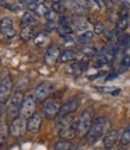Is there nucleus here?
<instances>
[{
	"label": "nucleus",
	"mask_w": 130,
	"mask_h": 150,
	"mask_svg": "<svg viewBox=\"0 0 130 150\" xmlns=\"http://www.w3.org/2000/svg\"><path fill=\"white\" fill-rule=\"evenodd\" d=\"M111 123L107 118L105 117H98L97 119H94L93 124H92L88 134L86 135V141L88 143H96L97 141H99L103 136H105L109 131L111 130Z\"/></svg>",
	"instance_id": "f257e3e1"
},
{
	"label": "nucleus",
	"mask_w": 130,
	"mask_h": 150,
	"mask_svg": "<svg viewBox=\"0 0 130 150\" xmlns=\"http://www.w3.org/2000/svg\"><path fill=\"white\" fill-rule=\"evenodd\" d=\"M23 100H24V94L21 91H16L11 96V99L9 100V105L6 107V116L10 122H13L21 116Z\"/></svg>",
	"instance_id": "f03ea898"
},
{
	"label": "nucleus",
	"mask_w": 130,
	"mask_h": 150,
	"mask_svg": "<svg viewBox=\"0 0 130 150\" xmlns=\"http://www.w3.org/2000/svg\"><path fill=\"white\" fill-rule=\"evenodd\" d=\"M94 122L93 118V111L91 108L85 110L82 113L77 119V136L79 137H86L88 131Z\"/></svg>",
	"instance_id": "7ed1b4c3"
},
{
	"label": "nucleus",
	"mask_w": 130,
	"mask_h": 150,
	"mask_svg": "<svg viewBox=\"0 0 130 150\" xmlns=\"http://www.w3.org/2000/svg\"><path fill=\"white\" fill-rule=\"evenodd\" d=\"M36 105L37 100L33 94H28L24 97L23 104H22V110H21V116L24 117L25 119H29L36 113Z\"/></svg>",
	"instance_id": "20e7f679"
},
{
	"label": "nucleus",
	"mask_w": 130,
	"mask_h": 150,
	"mask_svg": "<svg viewBox=\"0 0 130 150\" xmlns=\"http://www.w3.org/2000/svg\"><path fill=\"white\" fill-rule=\"evenodd\" d=\"M26 122L28 119H25L24 117L19 116L17 119H14L13 122H11L10 124V127H9V131H10V135L14 138H18L25 134L26 130Z\"/></svg>",
	"instance_id": "39448f33"
},
{
	"label": "nucleus",
	"mask_w": 130,
	"mask_h": 150,
	"mask_svg": "<svg viewBox=\"0 0 130 150\" xmlns=\"http://www.w3.org/2000/svg\"><path fill=\"white\" fill-rule=\"evenodd\" d=\"M12 78L10 75L5 76L1 82H0V103L1 104H6V101L10 100L11 97V92H12Z\"/></svg>",
	"instance_id": "423d86ee"
},
{
	"label": "nucleus",
	"mask_w": 130,
	"mask_h": 150,
	"mask_svg": "<svg viewBox=\"0 0 130 150\" xmlns=\"http://www.w3.org/2000/svg\"><path fill=\"white\" fill-rule=\"evenodd\" d=\"M53 89H54V85H53L51 82H43V83H41L40 86L36 87L33 96H35V98H36L37 101L43 103V101L51 94Z\"/></svg>",
	"instance_id": "0eeeda50"
},
{
	"label": "nucleus",
	"mask_w": 130,
	"mask_h": 150,
	"mask_svg": "<svg viewBox=\"0 0 130 150\" xmlns=\"http://www.w3.org/2000/svg\"><path fill=\"white\" fill-rule=\"evenodd\" d=\"M61 56V50L58 44H50L44 55V62L47 66H54Z\"/></svg>",
	"instance_id": "6e6552de"
},
{
	"label": "nucleus",
	"mask_w": 130,
	"mask_h": 150,
	"mask_svg": "<svg viewBox=\"0 0 130 150\" xmlns=\"http://www.w3.org/2000/svg\"><path fill=\"white\" fill-rule=\"evenodd\" d=\"M61 108V104L56 100H48L44 104L43 107V113L47 119H54L55 117L59 116V112Z\"/></svg>",
	"instance_id": "1a4fd4ad"
},
{
	"label": "nucleus",
	"mask_w": 130,
	"mask_h": 150,
	"mask_svg": "<svg viewBox=\"0 0 130 150\" xmlns=\"http://www.w3.org/2000/svg\"><path fill=\"white\" fill-rule=\"evenodd\" d=\"M0 31L1 33L7 37V38H12L16 35V29H14V23L13 19L10 17H5L0 21Z\"/></svg>",
	"instance_id": "9d476101"
},
{
	"label": "nucleus",
	"mask_w": 130,
	"mask_h": 150,
	"mask_svg": "<svg viewBox=\"0 0 130 150\" xmlns=\"http://www.w3.org/2000/svg\"><path fill=\"white\" fill-rule=\"evenodd\" d=\"M80 103L79 100L77 99H72V100H68L66 101L63 105H61V108H60V112H59V118H63V117H67V116H70L72 113H74L78 107H79Z\"/></svg>",
	"instance_id": "9b49d317"
},
{
	"label": "nucleus",
	"mask_w": 130,
	"mask_h": 150,
	"mask_svg": "<svg viewBox=\"0 0 130 150\" xmlns=\"http://www.w3.org/2000/svg\"><path fill=\"white\" fill-rule=\"evenodd\" d=\"M42 126V117L38 113H35L32 117H30L26 122V130L31 134L40 132Z\"/></svg>",
	"instance_id": "f8f14e48"
},
{
	"label": "nucleus",
	"mask_w": 130,
	"mask_h": 150,
	"mask_svg": "<svg viewBox=\"0 0 130 150\" xmlns=\"http://www.w3.org/2000/svg\"><path fill=\"white\" fill-rule=\"evenodd\" d=\"M118 139V131L115 130V129H111L109 132L104 136V139H103V145L106 150H110L111 148H112Z\"/></svg>",
	"instance_id": "ddd939ff"
},
{
	"label": "nucleus",
	"mask_w": 130,
	"mask_h": 150,
	"mask_svg": "<svg viewBox=\"0 0 130 150\" xmlns=\"http://www.w3.org/2000/svg\"><path fill=\"white\" fill-rule=\"evenodd\" d=\"M75 136H77V122L60 130V137L62 139L69 141V139H73Z\"/></svg>",
	"instance_id": "4468645a"
},
{
	"label": "nucleus",
	"mask_w": 130,
	"mask_h": 150,
	"mask_svg": "<svg viewBox=\"0 0 130 150\" xmlns=\"http://www.w3.org/2000/svg\"><path fill=\"white\" fill-rule=\"evenodd\" d=\"M90 5H91V3H88V1H73L72 10L78 16H84L90 11V8H91Z\"/></svg>",
	"instance_id": "2eb2a0df"
},
{
	"label": "nucleus",
	"mask_w": 130,
	"mask_h": 150,
	"mask_svg": "<svg viewBox=\"0 0 130 150\" xmlns=\"http://www.w3.org/2000/svg\"><path fill=\"white\" fill-rule=\"evenodd\" d=\"M21 22H22V25H25V26H35L38 21H37V18L32 14V12L30 11H25L22 17H21Z\"/></svg>",
	"instance_id": "dca6fc26"
},
{
	"label": "nucleus",
	"mask_w": 130,
	"mask_h": 150,
	"mask_svg": "<svg viewBox=\"0 0 130 150\" xmlns=\"http://www.w3.org/2000/svg\"><path fill=\"white\" fill-rule=\"evenodd\" d=\"M88 68V62L86 61H80V62H75L73 63L69 68V71L72 74H81L84 73L86 69Z\"/></svg>",
	"instance_id": "f3484780"
},
{
	"label": "nucleus",
	"mask_w": 130,
	"mask_h": 150,
	"mask_svg": "<svg viewBox=\"0 0 130 150\" xmlns=\"http://www.w3.org/2000/svg\"><path fill=\"white\" fill-rule=\"evenodd\" d=\"M33 42L36 44V47L38 48H43L45 47L48 43H49V36L44 32H41V33H37L35 37H33Z\"/></svg>",
	"instance_id": "a211bd4d"
},
{
	"label": "nucleus",
	"mask_w": 130,
	"mask_h": 150,
	"mask_svg": "<svg viewBox=\"0 0 130 150\" xmlns=\"http://www.w3.org/2000/svg\"><path fill=\"white\" fill-rule=\"evenodd\" d=\"M77 59V52L72 50V49H66L65 51L61 52V56H60V61L63 62V63H67V62H72Z\"/></svg>",
	"instance_id": "6ab92c4d"
},
{
	"label": "nucleus",
	"mask_w": 130,
	"mask_h": 150,
	"mask_svg": "<svg viewBox=\"0 0 130 150\" xmlns=\"http://www.w3.org/2000/svg\"><path fill=\"white\" fill-rule=\"evenodd\" d=\"M58 33L62 37V38H66V37H70V35L73 33L74 29L73 25H67V24H59L58 28Z\"/></svg>",
	"instance_id": "aec40b11"
},
{
	"label": "nucleus",
	"mask_w": 130,
	"mask_h": 150,
	"mask_svg": "<svg viewBox=\"0 0 130 150\" xmlns=\"http://www.w3.org/2000/svg\"><path fill=\"white\" fill-rule=\"evenodd\" d=\"M21 38L23 41H29L30 38L33 37V29L32 26H25V25H22V30H21Z\"/></svg>",
	"instance_id": "412c9836"
},
{
	"label": "nucleus",
	"mask_w": 130,
	"mask_h": 150,
	"mask_svg": "<svg viewBox=\"0 0 130 150\" xmlns=\"http://www.w3.org/2000/svg\"><path fill=\"white\" fill-rule=\"evenodd\" d=\"M129 16H128V13H125V14H122L121 16V18L118 19V22H117V31H124L126 28H128V25H129Z\"/></svg>",
	"instance_id": "4be33fe9"
},
{
	"label": "nucleus",
	"mask_w": 130,
	"mask_h": 150,
	"mask_svg": "<svg viewBox=\"0 0 130 150\" xmlns=\"http://www.w3.org/2000/svg\"><path fill=\"white\" fill-rule=\"evenodd\" d=\"M54 150H72V143L69 141H58L54 144Z\"/></svg>",
	"instance_id": "5701e85b"
},
{
	"label": "nucleus",
	"mask_w": 130,
	"mask_h": 150,
	"mask_svg": "<svg viewBox=\"0 0 130 150\" xmlns=\"http://www.w3.org/2000/svg\"><path fill=\"white\" fill-rule=\"evenodd\" d=\"M98 91H100L102 93H107L111 96H119L122 89L121 88H116V87H97Z\"/></svg>",
	"instance_id": "b1692460"
},
{
	"label": "nucleus",
	"mask_w": 130,
	"mask_h": 150,
	"mask_svg": "<svg viewBox=\"0 0 130 150\" xmlns=\"http://www.w3.org/2000/svg\"><path fill=\"white\" fill-rule=\"evenodd\" d=\"M121 144L122 145L130 144V124L128 126H125V129L123 130L122 136H121Z\"/></svg>",
	"instance_id": "393cba45"
},
{
	"label": "nucleus",
	"mask_w": 130,
	"mask_h": 150,
	"mask_svg": "<svg viewBox=\"0 0 130 150\" xmlns=\"http://www.w3.org/2000/svg\"><path fill=\"white\" fill-rule=\"evenodd\" d=\"M74 25H75L77 29L80 30V31H84V30H87V29H88V22L85 21L82 17L77 18V19L74 21Z\"/></svg>",
	"instance_id": "a878e982"
},
{
	"label": "nucleus",
	"mask_w": 130,
	"mask_h": 150,
	"mask_svg": "<svg viewBox=\"0 0 130 150\" xmlns=\"http://www.w3.org/2000/svg\"><path fill=\"white\" fill-rule=\"evenodd\" d=\"M93 32H92V31H85L84 33H81L80 36H79V42L80 43H82V44H87L92 38H93Z\"/></svg>",
	"instance_id": "bb28decb"
},
{
	"label": "nucleus",
	"mask_w": 130,
	"mask_h": 150,
	"mask_svg": "<svg viewBox=\"0 0 130 150\" xmlns=\"http://www.w3.org/2000/svg\"><path fill=\"white\" fill-rule=\"evenodd\" d=\"M130 43V35H125V36H121L117 40V45L116 48H122V47H128Z\"/></svg>",
	"instance_id": "cd10ccee"
},
{
	"label": "nucleus",
	"mask_w": 130,
	"mask_h": 150,
	"mask_svg": "<svg viewBox=\"0 0 130 150\" xmlns=\"http://www.w3.org/2000/svg\"><path fill=\"white\" fill-rule=\"evenodd\" d=\"M19 4H22V5H24L26 8H28V11H36V8L38 7V5L41 4L40 1H25V0H23V1H21Z\"/></svg>",
	"instance_id": "c85d7f7f"
},
{
	"label": "nucleus",
	"mask_w": 130,
	"mask_h": 150,
	"mask_svg": "<svg viewBox=\"0 0 130 150\" xmlns=\"http://www.w3.org/2000/svg\"><path fill=\"white\" fill-rule=\"evenodd\" d=\"M51 8L56 12V13H62L66 11V6H65V3L62 1H53L51 3Z\"/></svg>",
	"instance_id": "c756f323"
},
{
	"label": "nucleus",
	"mask_w": 130,
	"mask_h": 150,
	"mask_svg": "<svg viewBox=\"0 0 130 150\" xmlns=\"http://www.w3.org/2000/svg\"><path fill=\"white\" fill-rule=\"evenodd\" d=\"M129 67H130V55H126V56H124V59H123L122 62H121V67H119L118 74H121L122 71L126 70Z\"/></svg>",
	"instance_id": "7c9ffc66"
},
{
	"label": "nucleus",
	"mask_w": 130,
	"mask_h": 150,
	"mask_svg": "<svg viewBox=\"0 0 130 150\" xmlns=\"http://www.w3.org/2000/svg\"><path fill=\"white\" fill-rule=\"evenodd\" d=\"M56 16H58V13L55 12L53 8H48L43 17L47 19V22H55V19H56Z\"/></svg>",
	"instance_id": "2f4dec72"
},
{
	"label": "nucleus",
	"mask_w": 130,
	"mask_h": 150,
	"mask_svg": "<svg viewBox=\"0 0 130 150\" xmlns=\"http://www.w3.org/2000/svg\"><path fill=\"white\" fill-rule=\"evenodd\" d=\"M82 54H84V55H86V56H88V57H93V56H96L98 52H97V50H96L94 48L86 47V48H84V49H82Z\"/></svg>",
	"instance_id": "473e14b6"
},
{
	"label": "nucleus",
	"mask_w": 130,
	"mask_h": 150,
	"mask_svg": "<svg viewBox=\"0 0 130 150\" xmlns=\"http://www.w3.org/2000/svg\"><path fill=\"white\" fill-rule=\"evenodd\" d=\"M48 10V7L43 4V3H41L40 5H38V7L36 8V11H35V13L36 14H38V16H44V13H45V11Z\"/></svg>",
	"instance_id": "72a5a7b5"
},
{
	"label": "nucleus",
	"mask_w": 130,
	"mask_h": 150,
	"mask_svg": "<svg viewBox=\"0 0 130 150\" xmlns=\"http://www.w3.org/2000/svg\"><path fill=\"white\" fill-rule=\"evenodd\" d=\"M104 24L103 23H100V22H98V23H96L94 24V33H97V35H102L103 32H104Z\"/></svg>",
	"instance_id": "f704fd0d"
},
{
	"label": "nucleus",
	"mask_w": 130,
	"mask_h": 150,
	"mask_svg": "<svg viewBox=\"0 0 130 150\" xmlns=\"http://www.w3.org/2000/svg\"><path fill=\"white\" fill-rule=\"evenodd\" d=\"M58 28H59V24L55 23V22H47V24H45V29H47L48 31L58 30Z\"/></svg>",
	"instance_id": "c9c22d12"
},
{
	"label": "nucleus",
	"mask_w": 130,
	"mask_h": 150,
	"mask_svg": "<svg viewBox=\"0 0 130 150\" xmlns=\"http://www.w3.org/2000/svg\"><path fill=\"white\" fill-rule=\"evenodd\" d=\"M0 4H1V5H5L6 8L12 10V11H17V10H18V7H17L16 5H13V4H11V3H7V1H0Z\"/></svg>",
	"instance_id": "e433bc0d"
},
{
	"label": "nucleus",
	"mask_w": 130,
	"mask_h": 150,
	"mask_svg": "<svg viewBox=\"0 0 130 150\" xmlns=\"http://www.w3.org/2000/svg\"><path fill=\"white\" fill-rule=\"evenodd\" d=\"M5 112H6L5 104H1V103H0V122H1V118H3V116H4Z\"/></svg>",
	"instance_id": "4c0bfd02"
},
{
	"label": "nucleus",
	"mask_w": 130,
	"mask_h": 150,
	"mask_svg": "<svg viewBox=\"0 0 130 150\" xmlns=\"http://www.w3.org/2000/svg\"><path fill=\"white\" fill-rule=\"evenodd\" d=\"M63 40H65L66 45H73L74 44V41L70 38V37H66V38H63Z\"/></svg>",
	"instance_id": "58836bf2"
},
{
	"label": "nucleus",
	"mask_w": 130,
	"mask_h": 150,
	"mask_svg": "<svg viewBox=\"0 0 130 150\" xmlns=\"http://www.w3.org/2000/svg\"><path fill=\"white\" fill-rule=\"evenodd\" d=\"M4 143H5V136L1 132H0V148L4 145Z\"/></svg>",
	"instance_id": "ea45409f"
},
{
	"label": "nucleus",
	"mask_w": 130,
	"mask_h": 150,
	"mask_svg": "<svg viewBox=\"0 0 130 150\" xmlns=\"http://www.w3.org/2000/svg\"><path fill=\"white\" fill-rule=\"evenodd\" d=\"M93 3H94V4H97L99 7H103V5H104V3H103V1H98V0H97V1H93Z\"/></svg>",
	"instance_id": "a19ab883"
},
{
	"label": "nucleus",
	"mask_w": 130,
	"mask_h": 150,
	"mask_svg": "<svg viewBox=\"0 0 130 150\" xmlns=\"http://www.w3.org/2000/svg\"><path fill=\"white\" fill-rule=\"evenodd\" d=\"M128 48H129V49H130V43H129V45H128Z\"/></svg>",
	"instance_id": "79ce46f5"
},
{
	"label": "nucleus",
	"mask_w": 130,
	"mask_h": 150,
	"mask_svg": "<svg viewBox=\"0 0 130 150\" xmlns=\"http://www.w3.org/2000/svg\"><path fill=\"white\" fill-rule=\"evenodd\" d=\"M129 25H130V18H129Z\"/></svg>",
	"instance_id": "37998d69"
},
{
	"label": "nucleus",
	"mask_w": 130,
	"mask_h": 150,
	"mask_svg": "<svg viewBox=\"0 0 130 150\" xmlns=\"http://www.w3.org/2000/svg\"><path fill=\"white\" fill-rule=\"evenodd\" d=\"M118 150H125V149H118Z\"/></svg>",
	"instance_id": "c03bdc74"
},
{
	"label": "nucleus",
	"mask_w": 130,
	"mask_h": 150,
	"mask_svg": "<svg viewBox=\"0 0 130 150\" xmlns=\"http://www.w3.org/2000/svg\"><path fill=\"white\" fill-rule=\"evenodd\" d=\"M0 33H1V31H0Z\"/></svg>",
	"instance_id": "a18cd8bd"
}]
</instances>
